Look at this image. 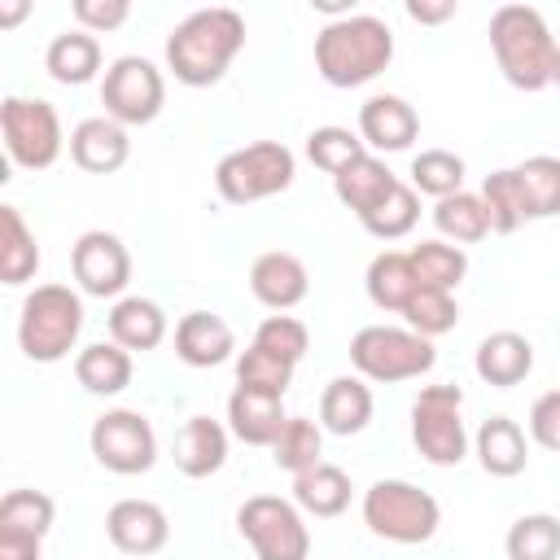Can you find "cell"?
I'll return each instance as SVG.
<instances>
[{
	"label": "cell",
	"mask_w": 560,
	"mask_h": 560,
	"mask_svg": "<svg viewBox=\"0 0 560 560\" xmlns=\"http://www.w3.org/2000/svg\"><path fill=\"white\" fill-rule=\"evenodd\" d=\"M411 188L442 201V197H455L464 192V158L451 153V149H424L411 158Z\"/></svg>",
	"instance_id": "8d00e7d4"
},
{
	"label": "cell",
	"mask_w": 560,
	"mask_h": 560,
	"mask_svg": "<svg viewBox=\"0 0 560 560\" xmlns=\"http://www.w3.org/2000/svg\"><path fill=\"white\" fill-rule=\"evenodd\" d=\"M551 83L560 88V48H556V74H551Z\"/></svg>",
	"instance_id": "c3c4849f"
},
{
	"label": "cell",
	"mask_w": 560,
	"mask_h": 560,
	"mask_svg": "<svg viewBox=\"0 0 560 560\" xmlns=\"http://www.w3.org/2000/svg\"><path fill=\"white\" fill-rule=\"evenodd\" d=\"M70 158L79 171L88 175H114L127 158H131V140H127V127L114 122V118H83L74 131H70Z\"/></svg>",
	"instance_id": "e0dca14e"
},
{
	"label": "cell",
	"mask_w": 560,
	"mask_h": 560,
	"mask_svg": "<svg viewBox=\"0 0 560 560\" xmlns=\"http://www.w3.org/2000/svg\"><path fill=\"white\" fill-rule=\"evenodd\" d=\"M407 18H411V22H424V26H433V22H446V18H455V0H442V4L407 0Z\"/></svg>",
	"instance_id": "bcb514c9"
},
{
	"label": "cell",
	"mask_w": 560,
	"mask_h": 560,
	"mask_svg": "<svg viewBox=\"0 0 560 560\" xmlns=\"http://www.w3.org/2000/svg\"><path fill=\"white\" fill-rule=\"evenodd\" d=\"M433 228L455 241V245H477L490 236V219H486V206L477 192H455V197H442L433 206Z\"/></svg>",
	"instance_id": "d6a6232c"
},
{
	"label": "cell",
	"mask_w": 560,
	"mask_h": 560,
	"mask_svg": "<svg viewBox=\"0 0 560 560\" xmlns=\"http://www.w3.org/2000/svg\"><path fill=\"white\" fill-rule=\"evenodd\" d=\"M39 271V245L18 206H0V280L26 284Z\"/></svg>",
	"instance_id": "f546056e"
},
{
	"label": "cell",
	"mask_w": 560,
	"mask_h": 560,
	"mask_svg": "<svg viewBox=\"0 0 560 560\" xmlns=\"http://www.w3.org/2000/svg\"><path fill=\"white\" fill-rule=\"evenodd\" d=\"M166 337V315L158 302L149 298H118L109 311V341H118L122 350H158Z\"/></svg>",
	"instance_id": "d4e9b609"
},
{
	"label": "cell",
	"mask_w": 560,
	"mask_h": 560,
	"mask_svg": "<svg viewBox=\"0 0 560 560\" xmlns=\"http://www.w3.org/2000/svg\"><path fill=\"white\" fill-rule=\"evenodd\" d=\"M245 48V18L228 4L188 13L166 35V66L184 88H210Z\"/></svg>",
	"instance_id": "6da1fadb"
},
{
	"label": "cell",
	"mask_w": 560,
	"mask_h": 560,
	"mask_svg": "<svg viewBox=\"0 0 560 560\" xmlns=\"http://www.w3.org/2000/svg\"><path fill=\"white\" fill-rule=\"evenodd\" d=\"M411 442L438 468H455L468 455L464 389L459 385H424L420 389V398L411 402Z\"/></svg>",
	"instance_id": "ba28073f"
},
{
	"label": "cell",
	"mask_w": 560,
	"mask_h": 560,
	"mask_svg": "<svg viewBox=\"0 0 560 560\" xmlns=\"http://www.w3.org/2000/svg\"><path fill=\"white\" fill-rule=\"evenodd\" d=\"M171 459H175V468H179L184 477H192V481L219 472V468L228 464V429H223L219 420H210V416L184 420V429L175 433Z\"/></svg>",
	"instance_id": "d6986e66"
},
{
	"label": "cell",
	"mask_w": 560,
	"mask_h": 560,
	"mask_svg": "<svg viewBox=\"0 0 560 560\" xmlns=\"http://www.w3.org/2000/svg\"><path fill=\"white\" fill-rule=\"evenodd\" d=\"M350 477H346V468H337V464H315V468H306V472H298L293 477V503L302 508V512H311V516H319V521H328V516H341L346 508H350Z\"/></svg>",
	"instance_id": "484cf974"
},
{
	"label": "cell",
	"mask_w": 560,
	"mask_h": 560,
	"mask_svg": "<svg viewBox=\"0 0 560 560\" xmlns=\"http://www.w3.org/2000/svg\"><path fill=\"white\" fill-rule=\"evenodd\" d=\"M131 350H122L118 341H92V346H83L79 354H74V376H79V385L88 389V394H101V398H109V394H122L127 385H131Z\"/></svg>",
	"instance_id": "cb8c5ba5"
},
{
	"label": "cell",
	"mask_w": 560,
	"mask_h": 560,
	"mask_svg": "<svg viewBox=\"0 0 560 560\" xmlns=\"http://www.w3.org/2000/svg\"><path fill=\"white\" fill-rule=\"evenodd\" d=\"M319 455H324V429H319L315 420H306V416H289L284 429H280V438L271 442L276 468H284V472L298 477V472L315 468Z\"/></svg>",
	"instance_id": "e575fe53"
},
{
	"label": "cell",
	"mask_w": 560,
	"mask_h": 560,
	"mask_svg": "<svg viewBox=\"0 0 560 560\" xmlns=\"http://www.w3.org/2000/svg\"><path fill=\"white\" fill-rule=\"evenodd\" d=\"M22 13H26V4H9V9L0 13V22H4V26H13V22L22 18Z\"/></svg>",
	"instance_id": "7dc6e473"
},
{
	"label": "cell",
	"mask_w": 560,
	"mask_h": 560,
	"mask_svg": "<svg viewBox=\"0 0 560 560\" xmlns=\"http://www.w3.org/2000/svg\"><path fill=\"white\" fill-rule=\"evenodd\" d=\"M350 363L363 381H381V385H398V381H416L438 363V350L429 337L411 332V328H389V324H368L350 337Z\"/></svg>",
	"instance_id": "8992f818"
},
{
	"label": "cell",
	"mask_w": 560,
	"mask_h": 560,
	"mask_svg": "<svg viewBox=\"0 0 560 560\" xmlns=\"http://www.w3.org/2000/svg\"><path fill=\"white\" fill-rule=\"evenodd\" d=\"M83 332V298L70 284H35L22 298L18 346L31 363H61Z\"/></svg>",
	"instance_id": "277c9868"
},
{
	"label": "cell",
	"mask_w": 560,
	"mask_h": 560,
	"mask_svg": "<svg viewBox=\"0 0 560 560\" xmlns=\"http://www.w3.org/2000/svg\"><path fill=\"white\" fill-rule=\"evenodd\" d=\"M284 398L262 394V389H245L236 385L228 398V429L232 438H241L245 446H271L284 429Z\"/></svg>",
	"instance_id": "ac0fdd59"
},
{
	"label": "cell",
	"mask_w": 560,
	"mask_h": 560,
	"mask_svg": "<svg viewBox=\"0 0 560 560\" xmlns=\"http://www.w3.org/2000/svg\"><path fill=\"white\" fill-rule=\"evenodd\" d=\"M166 101V79L149 57H114L105 79H101V105L105 118L122 127H144L162 114Z\"/></svg>",
	"instance_id": "8fae6325"
},
{
	"label": "cell",
	"mask_w": 560,
	"mask_h": 560,
	"mask_svg": "<svg viewBox=\"0 0 560 560\" xmlns=\"http://www.w3.org/2000/svg\"><path fill=\"white\" fill-rule=\"evenodd\" d=\"M516 171L521 197H525V219H551L560 214V158H525Z\"/></svg>",
	"instance_id": "1f68e13d"
},
{
	"label": "cell",
	"mask_w": 560,
	"mask_h": 560,
	"mask_svg": "<svg viewBox=\"0 0 560 560\" xmlns=\"http://www.w3.org/2000/svg\"><path fill=\"white\" fill-rule=\"evenodd\" d=\"M416 219H420V192L398 179V184L389 188V197L376 201L359 223H363L368 236H376V241H398V236H407V232L416 228Z\"/></svg>",
	"instance_id": "d590c367"
},
{
	"label": "cell",
	"mask_w": 560,
	"mask_h": 560,
	"mask_svg": "<svg viewBox=\"0 0 560 560\" xmlns=\"http://www.w3.org/2000/svg\"><path fill=\"white\" fill-rule=\"evenodd\" d=\"M105 534L122 556H153L171 538V521L153 499H118L105 512Z\"/></svg>",
	"instance_id": "5bb4252c"
},
{
	"label": "cell",
	"mask_w": 560,
	"mask_h": 560,
	"mask_svg": "<svg viewBox=\"0 0 560 560\" xmlns=\"http://www.w3.org/2000/svg\"><path fill=\"white\" fill-rule=\"evenodd\" d=\"M249 346H258V350H267V354H276V359H284V363L298 368V359L311 350V332H306V324L293 319V315H267V319L258 324V332H254Z\"/></svg>",
	"instance_id": "b9f144b4"
},
{
	"label": "cell",
	"mask_w": 560,
	"mask_h": 560,
	"mask_svg": "<svg viewBox=\"0 0 560 560\" xmlns=\"http://www.w3.org/2000/svg\"><path fill=\"white\" fill-rule=\"evenodd\" d=\"M529 438L547 451H560V389H547L529 407Z\"/></svg>",
	"instance_id": "f6af8a7d"
},
{
	"label": "cell",
	"mask_w": 560,
	"mask_h": 560,
	"mask_svg": "<svg viewBox=\"0 0 560 560\" xmlns=\"http://www.w3.org/2000/svg\"><path fill=\"white\" fill-rule=\"evenodd\" d=\"M402 319H407L411 332L433 341V337H442V332H451L459 324V302L446 289H416L411 302L402 306Z\"/></svg>",
	"instance_id": "60d3db41"
},
{
	"label": "cell",
	"mask_w": 560,
	"mask_h": 560,
	"mask_svg": "<svg viewBox=\"0 0 560 560\" xmlns=\"http://www.w3.org/2000/svg\"><path fill=\"white\" fill-rule=\"evenodd\" d=\"M363 153H368V144H363L350 127H332V122H328V127H315V131L306 136V158H311L324 175H332V179H337L346 166H354Z\"/></svg>",
	"instance_id": "ab89813d"
},
{
	"label": "cell",
	"mask_w": 560,
	"mask_h": 560,
	"mask_svg": "<svg viewBox=\"0 0 560 560\" xmlns=\"http://www.w3.org/2000/svg\"><path fill=\"white\" fill-rule=\"evenodd\" d=\"M472 368H477V376H481L486 385L512 389V385H521V381L534 372V346H529V337H521V332H512V328L490 332V337H481Z\"/></svg>",
	"instance_id": "44dd1931"
},
{
	"label": "cell",
	"mask_w": 560,
	"mask_h": 560,
	"mask_svg": "<svg viewBox=\"0 0 560 560\" xmlns=\"http://www.w3.org/2000/svg\"><path fill=\"white\" fill-rule=\"evenodd\" d=\"M57 503L44 490H9L0 499V538H26V542H44V534L52 529Z\"/></svg>",
	"instance_id": "4dcf8cb0"
},
{
	"label": "cell",
	"mask_w": 560,
	"mask_h": 560,
	"mask_svg": "<svg viewBox=\"0 0 560 560\" xmlns=\"http://www.w3.org/2000/svg\"><path fill=\"white\" fill-rule=\"evenodd\" d=\"M0 136H4L9 158L26 171H48L61 158V144H66L57 109L39 96H4Z\"/></svg>",
	"instance_id": "30bf717a"
},
{
	"label": "cell",
	"mask_w": 560,
	"mask_h": 560,
	"mask_svg": "<svg viewBox=\"0 0 560 560\" xmlns=\"http://www.w3.org/2000/svg\"><path fill=\"white\" fill-rule=\"evenodd\" d=\"M477 459L490 477H516L525 472L529 464V442H525V429L508 416H490L481 420L477 429Z\"/></svg>",
	"instance_id": "603a6c76"
},
{
	"label": "cell",
	"mask_w": 560,
	"mask_h": 560,
	"mask_svg": "<svg viewBox=\"0 0 560 560\" xmlns=\"http://www.w3.org/2000/svg\"><path fill=\"white\" fill-rule=\"evenodd\" d=\"M363 284H368V298H372L381 311H398V315H402V306L411 302V293L424 289V284L416 280L411 254H398V249H381V254L368 262Z\"/></svg>",
	"instance_id": "4316f807"
},
{
	"label": "cell",
	"mask_w": 560,
	"mask_h": 560,
	"mask_svg": "<svg viewBox=\"0 0 560 560\" xmlns=\"http://www.w3.org/2000/svg\"><path fill=\"white\" fill-rule=\"evenodd\" d=\"M416 136H420V114L402 96L381 92L359 105V140L363 144H372L381 153H402V149H411Z\"/></svg>",
	"instance_id": "2e32d148"
},
{
	"label": "cell",
	"mask_w": 560,
	"mask_h": 560,
	"mask_svg": "<svg viewBox=\"0 0 560 560\" xmlns=\"http://www.w3.org/2000/svg\"><path fill=\"white\" fill-rule=\"evenodd\" d=\"M503 547L508 560H560V521L551 512H525L512 521Z\"/></svg>",
	"instance_id": "836d02e7"
},
{
	"label": "cell",
	"mask_w": 560,
	"mask_h": 560,
	"mask_svg": "<svg viewBox=\"0 0 560 560\" xmlns=\"http://www.w3.org/2000/svg\"><path fill=\"white\" fill-rule=\"evenodd\" d=\"M249 293L267 306V311H293L306 293H311V276H306V262L289 249H267L254 258L249 267Z\"/></svg>",
	"instance_id": "9a60e30c"
},
{
	"label": "cell",
	"mask_w": 560,
	"mask_h": 560,
	"mask_svg": "<svg viewBox=\"0 0 560 560\" xmlns=\"http://www.w3.org/2000/svg\"><path fill=\"white\" fill-rule=\"evenodd\" d=\"M398 184V175L381 162V158H372V153H363L354 166H346L337 179H332V192H337V201L346 206V210H354L359 219L376 206V201H385L389 197V188Z\"/></svg>",
	"instance_id": "f1b7e54d"
},
{
	"label": "cell",
	"mask_w": 560,
	"mask_h": 560,
	"mask_svg": "<svg viewBox=\"0 0 560 560\" xmlns=\"http://www.w3.org/2000/svg\"><path fill=\"white\" fill-rule=\"evenodd\" d=\"M88 442H92L96 464L118 472V477H136V472H149L158 464V433H153V424L140 411H127V407L96 416Z\"/></svg>",
	"instance_id": "7c38bea8"
},
{
	"label": "cell",
	"mask_w": 560,
	"mask_h": 560,
	"mask_svg": "<svg viewBox=\"0 0 560 560\" xmlns=\"http://www.w3.org/2000/svg\"><path fill=\"white\" fill-rule=\"evenodd\" d=\"M298 158L280 140H254L245 149H232L214 166V188L228 206H249L262 197H276L293 184Z\"/></svg>",
	"instance_id": "52a82bcc"
},
{
	"label": "cell",
	"mask_w": 560,
	"mask_h": 560,
	"mask_svg": "<svg viewBox=\"0 0 560 560\" xmlns=\"http://www.w3.org/2000/svg\"><path fill=\"white\" fill-rule=\"evenodd\" d=\"M289 381H293V363H284V359H276V354H267L258 346H249L236 359V385H245V389H262V394L284 398Z\"/></svg>",
	"instance_id": "7bdbcfd3"
},
{
	"label": "cell",
	"mask_w": 560,
	"mask_h": 560,
	"mask_svg": "<svg viewBox=\"0 0 560 560\" xmlns=\"http://www.w3.org/2000/svg\"><path fill=\"white\" fill-rule=\"evenodd\" d=\"M394 61V31L372 13L332 18L315 35V70L332 88H359Z\"/></svg>",
	"instance_id": "7a4b0ae2"
},
{
	"label": "cell",
	"mask_w": 560,
	"mask_h": 560,
	"mask_svg": "<svg viewBox=\"0 0 560 560\" xmlns=\"http://www.w3.org/2000/svg\"><path fill=\"white\" fill-rule=\"evenodd\" d=\"M481 206L490 219V232H516L525 223V197L516 184V171H490L481 179Z\"/></svg>",
	"instance_id": "f35d334b"
},
{
	"label": "cell",
	"mask_w": 560,
	"mask_h": 560,
	"mask_svg": "<svg viewBox=\"0 0 560 560\" xmlns=\"http://www.w3.org/2000/svg\"><path fill=\"white\" fill-rule=\"evenodd\" d=\"M232 350H236L232 328L210 311H188L175 324V354L188 368H219V363L232 359Z\"/></svg>",
	"instance_id": "ffe728a7"
},
{
	"label": "cell",
	"mask_w": 560,
	"mask_h": 560,
	"mask_svg": "<svg viewBox=\"0 0 560 560\" xmlns=\"http://www.w3.org/2000/svg\"><path fill=\"white\" fill-rule=\"evenodd\" d=\"M70 271L88 298H118L131 280V254L114 232H83L70 245Z\"/></svg>",
	"instance_id": "4fadbf2b"
},
{
	"label": "cell",
	"mask_w": 560,
	"mask_h": 560,
	"mask_svg": "<svg viewBox=\"0 0 560 560\" xmlns=\"http://www.w3.org/2000/svg\"><path fill=\"white\" fill-rule=\"evenodd\" d=\"M490 48L503 79L521 92H542L556 74V35L529 4H503L490 18Z\"/></svg>",
	"instance_id": "3957f363"
},
{
	"label": "cell",
	"mask_w": 560,
	"mask_h": 560,
	"mask_svg": "<svg viewBox=\"0 0 560 560\" xmlns=\"http://www.w3.org/2000/svg\"><path fill=\"white\" fill-rule=\"evenodd\" d=\"M363 525L385 542L416 547V542H429L438 534L442 508L429 490L398 481V477H385V481H372L363 490Z\"/></svg>",
	"instance_id": "5b68a950"
},
{
	"label": "cell",
	"mask_w": 560,
	"mask_h": 560,
	"mask_svg": "<svg viewBox=\"0 0 560 560\" xmlns=\"http://www.w3.org/2000/svg\"><path fill=\"white\" fill-rule=\"evenodd\" d=\"M411 267H416V280H420L424 289H446V293H451V289L464 280L468 258H464V249L451 245V241H420V245L411 249Z\"/></svg>",
	"instance_id": "74e56055"
},
{
	"label": "cell",
	"mask_w": 560,
	"mask_h": 560,
	"mask_svg": "<svg viewBox=\"0 0 560 560\" xmlns=\"http://www.w3.org/2000/svg\"><path fill=\"white\" fill-rule=\"evenodd\" d=\"M372 420V389L359 376H332L319 398V424L337 438L363 433Z\"/></svg>",
	"instance_id": "7402d4cb"
},
{
	"label": "cell",
	"mask_w": 560,
	"mask_h": 560,
	"mask_svg": "<svg viewBox=\"0 0 560 560\" xmlns=\"http://www.w3.org/2000/svg\"><path fill=\"white\" fill-rule=\"evenodd\" d=\"M74 22L79 31L88 35H101V31H118L127 18H131V4L127 0H74Z\"/></svg>",
	"instance_id": "ee69618b"
},
{
	"label": "cell",
	"mask_w": 560,
	"mask_h": 560,
	"mask_svg": "<svg viewBox=\"0 0 560 560\" xmlns=\"http://www.w3.org/2000/svg\"><path fill=\"white\" fill-rule=\"evenodd\" d=\"M44 70L57 83H66V88H79V83L96 79V70H101V44H96V35H88V31H61L44 48Z\"/></svg>",
	"instance_id": "83f0119b"
},
{
	"label": "cell",
	"mask_w": 560,
	"mask_h": 560,
	"mask_svg": "<svg viewBox=\"0 0 560 560\" xmlns=\"http://www.w3.org/2000/svg\"><path fill=\"white\" fill-rule=\"evenodd\" d=\"M241 538L254 547L258 560H306L311 556V529L302 521V508L280 494H254L236 512Z\"/></svg>",
	"instance_id": "9c48e42d"
}]
</instances>
